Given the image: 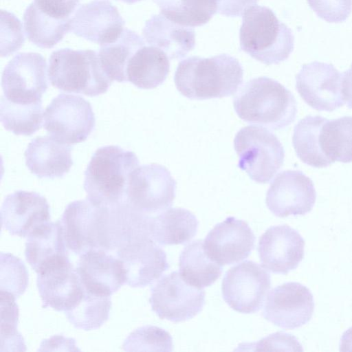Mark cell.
Wrapping results in <instances>:
<instances>
[{
  "label": "cell",
  "instance_id": "cell-20",
  "mask_svg": "<svg viewBox=\"0 0 352 352\" xmlns=\"http://www.w3.org/2000/svg\"><path fill=\"white\" fill-rule=\"evenodd\" d=\"M75 269L84 289L98 295L111 296L126 281L122 261L104 250L80 255Z\"/></svg>",
  "mask_w": 352,
  "mask_h": 352
},
{
  "label": "cell",
  "instance_id": "cell-13",
  "mask_svg": "<svg viewBox=\"0 0 352 352\" xmlns=\"http://www.w3.org/2000/svg\"><path fill=\"white\" fill-rule=\"evenodd\" d=\"M342 74L332 64L314 61L302 66L296 76V88L313 109L333 111L344 104L342 94Z\"/></svg>",
  "mask_w": 352,
  "mask_h": 352
},
{
  "label": "cell",
  "instance_id": "cell-22",
  "mask_svg": "<svg viewBox=\"0 0 352 352\" xmlns=\"http://www.w3.org/2000/svg\"><path fill=\"white\" fill-rule=\"evenodd\" d=\"M25 256L38 274L71 264L60 221H47L34 228L27 236Z\"/></svg>",
  "mask_w": 352,
  "mask_h": 352
},
{
  "label": "cell",
  "instance_id": "cell-25",
  "mask_svg": "<svg viewBox=\"0 0 352 352\" xmlns=\"http://www.w3.org/2000/svg\"><path fill=\"white\" fill-rule=\"evenodd\" d=\"M143 36L150 45L164 51L169 59L186 56L195 45L192 28L175 23L161 13L146 21Z\"/></svg>",
  "mask_w": 352,
  "mask_h": 352
},
{
  "label": "cell",
  "instance_id": "cell-34",
  "mask_svg": "<svg viewBox=\"0 0 352 352\" xmlns=\"http://www.w3.org/2000/svg\"><path fill=\"white\" fill-rule=\"evenodd\" d=\"M320 138L322 151L333 163L352 162V116L327 119Z\"/></svg>",
  "mask_w": 352,
  "mask_h": 352
},
{
  "label": "cell",
  "instance_id": "cell-40",
  "mask_svg": "<svg viewBox=\"0 0 352 352\" xmlns=\"http://www.w3.org/2000/svg\"><path fill=\"white\" fill-rule=\"evenodd\" d=\"M79 0H34L36 8L51 17L57 19H69L74 12Z\"/></svg>",
  "mask_w": 352,
  "mask_h": 352
},
{
  "label": "cell",
  "instance_id": "cell-24",
  "mask_svg": "<svg viewBox=\"0 0 352 352\" xmlns=\"http://www.w3.org/2000/svg\"><path fill=\"white\" fill-rule=\"evenodd\" d=\"M69 144L52 136H39L28 144L24 156L29 170L39 178L61 177L73 164Z\"/></svg>",
  "mask_w": 352,
  "mask_h": 352
},
{
  "label": "cell",
  "instance_id": "cell-44",
  "mask_svg": "<svg viewBox=\"0 0 352 352\" xmlns=\"http://www.w3.org/2000/svg\"><path fill=\"white\" fill-rule=\"evenodd\" d=\"M38 351H80L76 345V340L65 338L63 335H55L43 340Z\"/></svg>",
  "mask_w": 352,
  "mask_h": 352
},
{
  "label": "cell",
  "instance_id": "cell-6",
  "mask_svg": "<svg viewBox=\"0 0 352 352\" xmlns=\"http://www.w3.org/2000/svg\"><path fill=\"white\" fill-rule=\"evenodd\" d=\"M234 148L239 157L238 167L257 183L269 182L283 164L282 144L264 127L241 128L234 137Z\"/></svg>",
  "mask_w": 352,
  "mask_h": 352
},
{
  "label": "cell",
  "instance_id": "cell-17",
  "mask_svg": "<svg viewBox=\"0 0 352 352\" xmlns=\"http://www.w3.org/2000/svg\"><path fill=\"white\" fill-rule=\"evenodd\" d=\"M126 272V284L143 287L153 283L169 265L166 252L150 236L135 239L116 252Z\"/></svg>",
  "mask_w": 352,
  "mask_h": 352
},
{
  "label": "cell",
  "instance_id": "cell-23",
  "mask_svg": "<svg viewBox=\"0 0 352 352\" xmlns=\"http://www.w3.org/2000/svg\"><path fill=\"white\" fill-rule=\"evenodd\" d=\"M37 288L43 307L66 312L82 299L85 289L71 264L54 267L38 274Z\"/></svg>",
  "mask_w": 352,
  "mask_h": 352
},
{
  "label": "cell",
  "instance_id": "cell-42",
  "mask_svg": "<svg viewBox=\"0 0 352 352\" xmlns=\"http://www.w3.org/2000/svg\"><path fill=\"white\" fill-rule=\"evenodd\" d=\"M258 0H217V12L230 17L241 16Z\"/></svg>",
  "mask_w": 352,
  "mask_h": 352
},
{
  "label": "cell",
  "instance_id": "cell-26",
  "mask_svg": "<svg viewBox=\"0 0 352 352\" xmlns=\"http://www.w3.org/2000/svg\"><path fill=\"white\" fill-rule=\"evenodd\" d=\"M199 221L189 210L168 208L151 216L149 233L151 239L163 245L184 244L197 234Z\"/></svg>",
  "mask_w": 352,
  "mask_h": 352
},
{
  "label": "cell",
  "instance_id": "cell-35",
  "mask_svg": "<svg viewBox=\"0 0 352 352\" xmlns=\"http://www.w3.org/2000/svg\"><path fill=\"white\" fill-rule=\"evenodd\" d=\"M111 307V296L95 294L85 289L80 302L65 314L76 328L90 331L97 329L105 323Z\"/></svg>",
  "mask_w": 352,
  "mask_h": 352
},
{
  "label": "cell",
  "instance_id": "cell-12",
  "mask_svg": "<svg viewBox=\"0 0 352 352\" xmlns=\"http://www.w3.org/2000/svg\"><path fill=\"white\" fill-rule=\"evenodd\" d=\"M1 87L10 101L27 104L41 100L48 87L45 58L34 52L16 54L3 71Z\"/></svg>",
  "mask_w": 352,
  "mask_h": 352
},
{
  "label": "cell",
  "instance_id": "cell-46",
  "mask_svg": "<svg viewBox=\"0 0 352 352\" xmlns=\"http://www.w3.org/2000/svg\"><path fill=\"white\" fill-rule=\"evenodd\" d=\"M340 350L342 351H352V327L343 333L340 341Z\"/></svg>",
  "mask_w": 352,
  "mask_h": 352
},
{
  "label": "cell",
  "instance_id": "cell-29",
  "mask_svg": "<svg viewBox=\"0 0 352 352\" xmlns=\"http://www.w3.org/2000/svg\"><path fill=\"white\" fill-rule=\"evenodd\" d=\"M179 265L183 278L199 289L212 285L223 270L221 265L210 258L205 252L202 240L193 241L183 249Z\"/></svg>",
  "mask_w": 352,
  "mask_h": 352
},
{
  "label": "cell",
  "instance_id": "cell-27",
  "mask_svg": "<svg viewBox=\"0 0 352 352\" xmlns=\"http://www.w3.org/2000/svg\"><path fill=\"white\" fill-rule=\"evenodd\" d=\"M169 69V58L164 51L155 46L144 45L129 60L126 78L140 89H151L165 81Z\"/></svg>",
  "mask_w": 352,
  "mask_h": 352
},
{
  "label": "cell",
  "instance_id": "cell-8",
  "mask_svg": "<svg viewBox=\"0 0 352 352\" xmlns=\"http://www.w3.org/2000/svg\"><path fill=\"white\" fill-rule=\"evenodd\" d=\"M176 186L165 166L157 164L138 166L130 175L124 201L142 214L154 216L172 206Z\"/></svg>",
  "mask_w": 352,
  "mask_h": 352
},
{
  "label": "cell",
  "instance_id": "cell-2",
  "mask_svg": "<svg viewBox=\"0 0 352 352\" xmlns=\"http://www.w3.org/2000/svg\"><path fill=\"white\" fill-rule=\"evenodd\" d=\"M234 109L243 121L271 130L284 129L297 113L292 93L278 81L263 76L246 82L233 100Z\"/></svg>",
  "mask_w": 352,
  "mask_h": 352
},
{
  "label": "cell",
  "instance_id": "cell-28",
  "mask_svg": "<svg viewBox=\"0 0 352 352\" xmlns=\"http://www.w3.org/2000/svg\"><path fill=\"white\" fill-rule=\"evenodd\" d=\"M327 118L307 116L294 128L292 143L298 158L314 168H325L333 162L326 156L321 145V130Z\"/></svg>",
  "mask_w": 352,
  "mask_h": 352
},
{
  "label": "cell",
  "instance_id": "cell-18",
  "mask_svg": "<svg viewBox=\"0 0 352 352\" xmlns=\"http://www.w3.org/2000/svg\"><path fill=\"white\" fill-rule=\"evenodd\" d=\"M305 241L287 225L270 227L261 236L258 253L262 266L274 274L295 270L305 254Z\"/></svg>",
  "mask_w": 352,
  "mask_h": 352
},
{
  "label": "cell",
  "instance_id": "cell-5",
  "mask_svg": "<svg viewBox=\"0 0 352 352\" xmlns=\"http://www.w3.org/2000/svg\"><path fill=\"white\" fill-rule=\"evenodd\" d=\"M48 78L52 86L61 91L88 96L105 93L112 82L105 74L96 52L69 48L52 53Z\"/></svg>",
  "mask_w": 352,
  "mask_h": 352
},
{
  "label": "cell",
  "instance_id": "cell-39",
  "mask_svg": "<svg viewBox=\"0 0 352 352\" xmlns=\"http://www.w3.org/2000/svg\"><path fill=\"white\" fill-rule=\"evenodd\" d=\"M310 8L329 23L344 21L352 10V0H307Z\"/></svg>",
  "mask_w": 352,
  "mask_h": 352
},
{
  "label": "cell",
  "instance_id": "cell-14",
  "mask_svg": "<svg viewBox=\"0 0 352 352\" xmlns=\"http://www.w3.org/2000/svg\"><path fill=\"white\" fill-rule=\"evenodd\" d=\"M314 310V300L310 290L299 283L289 282L268 293L263 316L276 326L293 329L308 322Z\"/></svg>",
  "mask_w": 352,
  "mask_h": 352
},
{
  "label": "cell",
  "instance_id": "cell-21",
  "mask_svg": "<svg viewBox=\"0 0 352 352\" xmlns=\"http://www.w3.org/2000/svg\"><path fill=\"white\" fill-rule=\"evenodd\" d=\"M0 214L2 228L20 237H27L34 228L50 219L47 199L37 192L25 190L7 195Z\"/></svg>",
  "mask_w": 352,
  "mask_h": 352
},
{
  "label": "cell",
  "instance_id": "cell-31",
  "mask_svg": "<svg viewBox=\"0 0 352 352\" xmlns=\"http://www.w3.org/2000/svg\"><path fill=\"white\" fill-rule=\"evenodd\" d=\"M69 19H57L40 11L32 2L23 14L24 28L30 41L41 48H52L70 30Z\"/></svg>",
  "mask_w": 352,
  "mask_h": 352
},
{
  "label": "cell",
  "instance_id": "cell-41",
  "mask_svg": "<svg viewBox=\"0 0 352 352\" xmlns=\"http://www.w3.org/2000/svg\"><path fill=\"white\" fill-rule=\"evenodd\" d=\"M0 330L17 329L19 307L16 298L11 294L0 291Z\"/></svg>",
  "mask_w": 352,
  "mask_h": 352
},
{
  "label": "cell",
  "instance_id": "cell-32",
  "mask_svg": "<svg viewBox=\"0 0 352 352\" xmlns=\"http://www.w3.org/2000/svg\"><path fill=\"white\" fill-rule=\"evenodd\" d=\"M0 120L3 127L15 135H31L41 127L42 101L19 103L4 96L0 100Z\"/></svg>",
  "mask_w": 352,
  "mask_h": 352
},
{
  "label": "cell",
  "instance_id": "cell-33",
  "mask_svg": "<svg viewBox=\"0 0 352 352\" xmlns=\"http://www.w3.org/2000/svg\"><path fill=\"white\" fill-rule=\"evenodd\" d=\"M161 14L188 27L201 26L217 12V0H154Z\"/></svg>",
  "mask_w": 352,
  "mask_h": 352
},
{
  "label": "cell",
  "instance_id": "cell-4",
  "mask_svg": "<svg viewBox=\"0 0 352 352\" xmlns=\"http://www.w3.org/2000/svg\"><path fill=\"white\" fill-rule=\"evenodd\" d=\"M239 38L241 50L267 65L285 60L294 50L292 30L265 6L256 5L244 12Z\"/></svg>",
  "mask_w": 352,
  "mask_h": 352
},
{
  "label": "cell",
  "instance_id": "cell-10",
  "mask_svg": "<svg viewBox=\"0 0 352 352\" xmlns=\"http://www.w3.org/2000/svg\"><path fill=\"white\" fill-rule=\"evenodd\" d=\"M149 302L160 318L180 322L192 318L202 310L205 292L187 283L175 271L152 287Z\"/></svg>",
  "mask_w": 352,
  "mask_h": 352
},
{
  "label": "cell",
  "instance_id": "cell-11",
  "mask_svg": "<svg viewBox=\"0 0 352 352\" xmlns=\"http://www.w3.org/2000/svg\"><path fill=\"white\" fill-rule=\"evenodd\" d=\"M270 286L268 272L252 261H245L225 274L221 284L222 296L234 311L252 314L262 307Z\"/></svg>",
  "mask_w": 352,
  "mask_h": 352
},
{
  "label": "cell",
  "instance_id": "cell-19",
  "mask_svg": "<svg viewBox=\"0 0 352 352\" xmlns=\"http://www.w3.org/2000/svg\"><path fill=\"white\" fill-rule=\"evenodd\" d=\"M124 21L109 0L81 5L70 20V32L97 44L115 42L122 34Z\"/></svg>",
  "mask_w": 352,
  "mask_h": 352
},
{
  "label": "cell",
  "instance_id": "cell-45",
  "mask_svg": "<svg viewBox=\"0 0 352 352\" xmlns=\"http://www.w3.org/2000/svg\"><path fill=\"white\" fill-rule=\"evenodd\" d=\"M342 94L349 108L352 109V64L342 76Z\"/></svg>",
  "mask_w": 352,
  "mask_h": 352
},
{
  "label": "cell",
  "instance_id": "cell-16",
  "mask_svg": "<svg viewBox=\"0 0 352 352\" xmlns=\"http://www.w3.org/2000/svg\"><path fill=\"white\" fill-rule=\"evenodd\" d=\"M255 241L247 222L228 217L208 232L204 248L209 258L219 265H232L248 257Z\"/></svg>",
  "mask_w": 352,
  "mask_h": 352
},
{
  "label": "cell",
  "instance_id": "cell-9",
  "mask_svg": "<svg viewBox=\"0 0 352 352\" xmlns=\"http://www.w3.org/2000/svg\"><path fill=\"white\" fill-rule=\"evenodd\" d=\"M44 128L60 142L73 144L85 141L95 127L90 103L79 96L58 94L46 107Z\"/></svg>",
  "mask_w": 352,
  "mask_h": 352
},
{
  "label": "cell",
  "instance_id": "cell-47",
  "mask_svg": "<svg viewBox=\"0 0 352 352\" xmlns=\"http://www.w3.org/2000/svg\"><path fill=\"white\" fill-rule=\"evenodd\" d=\"M120 1H122L129 3V4H131V3H134L137 1H142V0H120Z\"/></svg>",
  "mask_w": 352,
  "mask_h": 352
},
{
  "label": "cell",
  "instance_id": "cell-36",
  "mask_svg": "<svg viewBox=\"0 0 352 352\" xmlns=\"http://www.w3.org/2000/svg\"><path fill=\"white\" fill-rule=\"evenodd\" d=\"M173 338L166 330L146 325L131 332L124 341L122 348L126 351H172Z\"/></svg>",
  "mask_w": 352,
  "mask_h": 352
},
{
  "label": "cell",
  "instance_id": "cell-38",
  "mask_svg": "<svg viewBox=\"0 0 352 352\" xmlns=\"http://www.w3.org/2000/svg\"><path fill=\"white\" fill-rule=\"evenodd\" d=\"M25 38L21 21L12 13L1 11V56H8L17 51Z\"/></svg>",
  "mask_w": 352,
  "mask_h": 352
},
{
  "label": "cell",
  "instance_id": "cell-30",
  "mask_svg": "<svg viewBox=\"0 0 352 352\" xmlns=\"http://www.w3.org/2000/svg\"><path fill=\"white\" fill-rule=\"evenodd\" d=\"M145 45L142 37L136 32L124 29L113 43L102 45L98 54L102 67L111 80L126 82L127 65L140 47Z\"/></svg>",
  "mask_w": 352,
  "mask_h": 352
},
{
  "label": "cell",
  "instance_id": "cell-7",
  "mask_svg": "<svg viewBox=\"0 0 352 352\" xmlns=\"http://www.w3.org/2000/svg\"><path fill=\"white\" fill-rule=\"evenodd\" d=\"M107 214L108 207L87 199L69 203L60 221L67 249L79 256L91 250L106 251Z\"/></svg>",
  "mask_w": 352,
  "mask_h": 352
},
{
  "label": "cell",
  "instance_id": "cell-15",
  "mask_svg": "<svg viewBox=\"0 0 352 352\" xmlns=\"http://www.w3.org/2000/svg\"><path fill=\"white\" fill-rule=\"evenodd\" d=\"M312 180L302 171L287 170L278 173L267 192L265 203L276 217L304 215L316 202Z\"/></svg>",
  "mask_w": 352,
  "mask_h": 352
},
{
  "label": "cell",
  "instance_id": "cell-3",
  "mask_svg": "<svg viewBox=\"0 0 352 352\" xmlns=\"http://www.w3.org/2000/svg\"><path fill=\"white\" fill-rule=\"evenodd\" d=\"M136 155L118 146L98 148L85 172L87 199L98 206L112 207L125 201L130 175L139 166Z\"/></svg>",
  "mask_w": 352,
  "mask_h": 352
},
{
  "label": "cell",
  "instance_id": "cell-1",
  "mask_svg": "<svg viewBox=\"0 0 352 352\" xmlns=\"http://www.w3.org/2000/svg\"><path fill=\"white\" fill-rule=\"evenodd\" d=\"M239 61L226 54L210 58L191 56L182 60L175 71L177 89L191 100L230 96L243 82Z\"/></svg>",
  "mask_w": 352,
  "mask_h": 352
},
{
  "label": "cell",
  "instance_id": "cell-43",
  "mask_svg": "<svg viewBox=\"0 0 352 352\" xmlns=\"http://www.w3.org/2000/svg\"><path fill=\"white\" fill-rule=\"evenodd\" d=\"M256 350H266L267 347H290L292 351H298L294 347L301 348L295 337L283 333H276L260 340L256 344ZM299 351H302L298 349Z\"/></svg>",
  "mask_w": 352,
  "mask_h": 352
},
{
  "label": "cell",
  "instance_id": "cell-37",
  "mask_svg": "<svg viewBox=\"0 0 352 352\" xmlns=\"http://www.w3.org/2000/svg\"><path fill=\"white\" fill-rule=\"evenodd\" d=\"M28 272L24 263L10 253L0 254V291L16 298L23 294L28 285Z\"/></svg>",
  "mask_w": 352,
  "mask_h": 352
}]
</instances>
